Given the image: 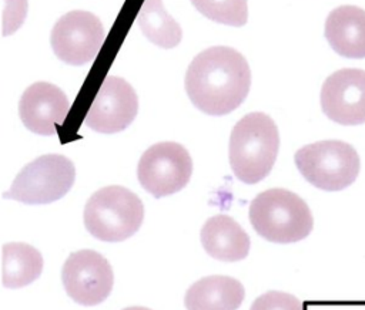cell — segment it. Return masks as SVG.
I'll use <instances>...</instances> for the list:
<instances>
[{
	"label": "cell",
	"mask_w": 365,
	"mask_h": 310,
	"mask_svg": "<svg viewBox=\"0 0 365 310\" xmlns=\"http://www.w3.org/2000/svg\"><path fill=\"white\" fill-rule=\"evenodd\" d=\"M322 112L341 125L365 122V71L342 68L331 74L321 88Z\"/></svg>",
	"instance_id": "cell-11"
},
{
	"label": "cell",
	"mask_w": 365,
	"mask_h": 310,
	"mask_svg": "<svg viewBox=\"0 0 365 310\" xmlns=\"http://www.w3.org/2000/svg\"><path fill=\"white\" fill-rule=\"evenodd\" d=\"M192 173L188 151L177 142L151 145L140 158L137 176L141 186L154 198L168 196L181 191Z\"/></svg>",
	"instance_id": "cell-7"
},
{
	"label": "cell",
	"mask_w": 365,
	"mask_h": 310,
	"mask_svg": "<svg viewBox=\"0 0 365 310\" xmlns=\"http://www.w3.org/2000/svg\"><path fill=\"white\" fill-rule=\"evenodd\" d=\"M185 91L194 107L208 115L238 108L251 87V71L235 48L214 46L194 57L185 74Z\"/></svg>",
	"instance_id": "cell-1"
},
{
	"label": "cell",
	"mask_w": 365,
	"mask_h": 310,
	"mask_svg": "<svg viewBox=\"0 0 365 310\" xmlns=\"http://www.w3.org/2000/svg\"><path fill=\"white\" fill-rule=\"evenodd\" d=\"M301 175L322 191H341L356 179L361 168L355 148L344 141L327 139L302 146L295 152Z\"/></svg>",
	"instance_id": "cell-5"
},
{
	"label": "cell",
	"mask_w": 365,
	"mask_h": 310,
	"mask_svg": "<svg viewBox=\"0 0 365 310\" xmlns=\"http://www.w3.org/2000/svg\"><path fill=\"white\" fill-rule=\"evenodd\" d=\"M138 98L133 87L123 78L108 75L91 102L84 124L101 134H114L125 129L135 118Z\"/></svg>",
	"instance_id": "cell-10"
},
{
	"label": "cell",
	"mask_w": 365,
	"mask_h": 310,
	"mask_svg": "<svg viewBox=\"0 0 365 310\" xmlns=\"http://www.w3.org/2000/svg\"><path fill=\"white\" fill-rule=\"evenodd\" d=\"M61 280L67 294L76 303L96 306L111 293L114 274L103 255L84 249L67 257L61 269Z\"/></svg>",
	"instance_id": "cell-9"
},
{
	"label": "cell",
	"mask_w": 365,
	"mask_h": 310,
	"mask_svg": "<svg viewBox=\"0 0 365 310\" xmlns=\"http://www.w3.org/2000/svg\"><path fill=\"white\" fill-rule=\"evenodd\" d=\"M248 216L255 232L274 243L302 240L314 226L312 213L305 201L282 188L257 195L250 205Z\"/></svg>",
	"instance_id": "cell-3"
},
{
	"label": "cell",
	"mask_w": 365,
	"mask_h": 310,
	"mask_svg": "<svg viewBox=\"0 0 365 310\" xmlns=\"http://www.w3.org/2000/svg\"><path fill=\"white\" fill-rule=\"evenodd\" d=\"M325 38L335 53L346 58H365V10L339 6L325 20Z\"/></svg>",
	"instance_id": "cell-13"
},
{
	"label": "cell",
	"mask_w": 365,
	"mask_h": 310,
	"mask_svg": "<svg viewBox=\"0 0 365 310\" xmlns=\"http://www.w3.org/2000/svg\"><path fill=\"white\" fill-rule=\"evenodd\" d=\"M144 219L141 199L130 189L111 185L94 192L84 208V226L98 240L121 242L133 236Z\"/></svg>",
	"instance_id": "cell-4"
},
{
	"label": "cell",
	"mask_w": 365,
	"mask_h": 310,
	"mask_svg": "<svg viewBox=\"0 0 365 310\" xmlns=\"http://www.w3.org/2000/svg\"><path fill=\"white\" fill-rule=\"evenodd\" d=\"M137 21L144 37L161 48H173L181 41V27L167 13L163 0H144Z\"/></svg>",
	"instance_id": "cell-17"
},
{
	"label": "cell",
	"mask_w": 365,
	"mask_h": 310,
	"mask_svg": "<svg viewBox=\"0 0 365 310\" xmlns=\"http://www.w3.org/2000/svg\"><path fill=\"white\" fill-rule=\"evenodd\" d=\"M279 148L278 128L264 112L242 117L231 131L230 165L237 179L252 185L272 169Z\"/></svg>",
	"instance_id": "cell-2"
},
{
	"label": "cell",
	"mask_w": 365,
	"mask_h": 310,
	"mask_svg": "<svg viewBox=\"0 0 365 310\" xmlns=\"http://www.w3.org/2000/svg\"><path fill=\"white\" fill-rule=\"evenodd\" d=\"M27 0H4L3 11V34L13 33L26 18Z\"/></svg>",
	"instance_id": "cell-20"
},
{
	"label": "cell",
	"mask_w": 365,
	"mask_h": 310,
	"mask_svg": "<svg viewBox=\"0 0 365 310\" xmlns=\"http://www.w3.org/2000/svg\"><path fill=\"white\" fill-rule=\"evenodd\" d=\"M104 36L103 23L96 14L73 10L56 21L50 43L57 58L71 65H81L97 55Z\"/></svg>",
	"instance_id": "cell-8"
},
{
	"label": "cell",
	"mask_w": 365,
	"mask_h": 310,
	"mask_svg": "<svg viewBox=\"0 0 365 310\" xmlns=\"http://www.w3.org/2000/svg\"><path fill=\"white\" fill-rule=\"evenodd\" d=\"M207 18L234 27H241L248 18L247 0H190Z\"/></svg>",
	"instance_id": "cell-18"
},
{
	"label": "cell",
	"mask_w": 365,
	"mask_h": 310,
	"mask_svg": "<svg viewBox=\"0 0 365 310\" xmlns=\"http://www.w3.org/2000/svg\"><path fill=\"white\" fill-rule=\"evenodd\" d=\"M250 310H304V306L295 296L272 290L255 299Z\"/></svg>",
	"instance_id": "cell-19"
},
{
	"label": "cell",
	"mask_w": 365,
	"mask_h": 310,
	"mask_svg": "<svg viewBox=\"0 0 365 310\" xmlns=\"http://www.w3.org/2000/svg\"><path fill=\"white\" fill-rule=\"evenodd\" d=\"M43 270L41 253L27 243H6L3 246V284L19 289L34 282Z\"/></svg>",
	"instance_id": "cell-16"
},
{
	"label": "cell",
	"mask_w": 365,
	"mask_h": 310,
	"mask_svg": "<svg viewBox=\"0 0 365 310\" xmlns=\"http://www.w3.org/2000/svg\"><path fill=\"white\" fill-rule=\"evenodd\" d=\"M201 245L214 259L238 262L248 256L250 236L228 215L210 218L201 229Z\"/></svg>",
	"instance_id": "cell-14"
},
{
	"label": "cell",
	"mask_w": 365,
	"mask_h": 310,
	"mask_svg": "<svg viewBox=\"0 0 365 310\" xmlns=\"http://www.w3.org/2000/svg\"><path fill=\"white\" fill-rule=\"evenodd\" d=\"M123 310H150V309L141 307V306H133V307H127V309H123Z\"/></svg>",
	"instance_id": "cell-21"
},
{
	"label": "cell",
	"mask_w": 365,
	"mask_h": 310,
	"mask_svg": "<svg viewBox=\"0 0 365 310\" xmlns=\"http://www.w3.org/2000/svg\"><path fill=\"white\" fill-rule=\"evenodd\" d=\"M245 296L244 286L230 276H207L190 286L187 310H237Z\"/></svg>",
	"instance_id": "cell-15"
},
{
	"label": "cell",
	"mask_w": 365,
	"mask_h": 310,
	"mask_svg": "<svg viewBox=\"0 0 365 310\" xmlns=\"http://www.w3.org/2000/svg\"><path fill=\"white\" fill-rule=\"evenodd\" d=\"M70 109L67 95L50 82H34L21 95L19 102L20 119L27 129L38 135H53Z\"/></svg>",
	"instance_id": "cell-12"
},
{
	"label": "cell",
	"mask_w": 365,
	"mask_h": 310,
	"mask_svg": "<svg viewBox=\"0 0 365 310\" xmlns=\"http://www.w3.org/2000/svg\"><path fill=\"white\" fill-rule=\"evenodd\" d=\"M76 169L64 155L48 154L27 164L14 178L4 198L43 205L63 198L73 186Z\"/></svg>",
	"instance_id": "cell-6"
}]
</instances>
